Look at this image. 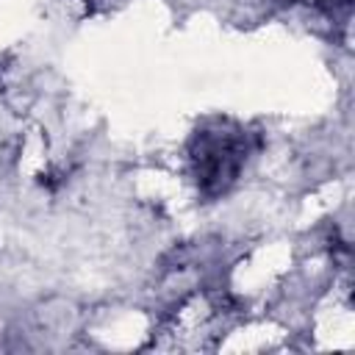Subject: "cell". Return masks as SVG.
<instances>
[{"instance_id":"1","label":"cell","mask_w":355,"mask_h":355,"mask_svg":"<svg viewBox=\"0 0 355 355\" xmlns=\"http://www.w3.org/2000/svg\"><path fill=\"white\" fill-rule=\"evenodd\" d=\"M244 155H247V144L239 128L222 125V128L197 133L191 161H194V175L200 189L205 194L225 191L236 180L239 169L244 166Z\"/></svg>"}]
</instances>
